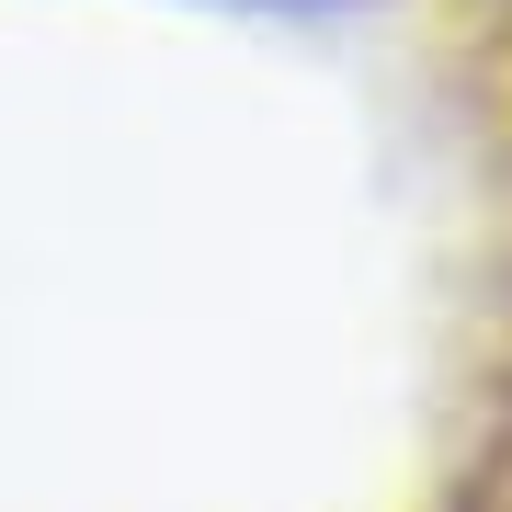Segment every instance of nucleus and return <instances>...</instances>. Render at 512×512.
<instances>
[]
</instances>
